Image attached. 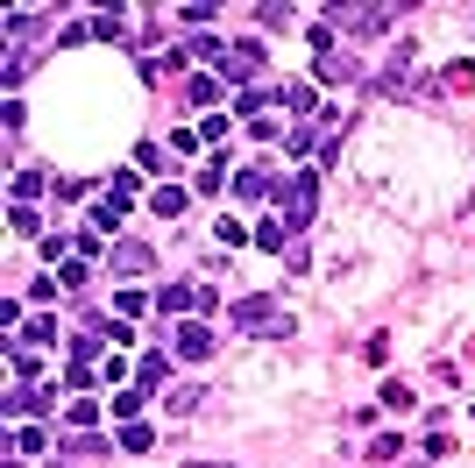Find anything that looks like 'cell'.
Here are the masks:
<instances>
[{
	"label": "cell",
	"mask_w": 475,
	"mask_h": 468,
	"mask_svg": "<svg viewBox=\"0 0 475 468\" xmlns=\"http://www.w3.org/2000/svg\"><path fill=\"white\" fill-rule=\"evenodd\" d=\"M213 305H220V298H213L206 284H164V291H157V312H178V319H185V312H199V319H206Z\"/></svg>",
	"instance_id": "2"
},
{
	"label": "cell",
	"mask_w": 475,
	"mask_h": 468,
	"mask_svg": "<svg viewBox=\"0 0 475 468\" xmlns=\"http://www.w3.org/2000/svg\"><path fill=\"white\" fill-rule=\"evenodd\" d=\"M50 185V178H43V171H14V206H29V199H36V191Z\"/></svg>",
	"instance_id": "13"
},
{
	"label": "cell",
	"mask_w": 475,
	"mask_h": 468,
	"mask_svg": "<svg viewBox=\"0 0 475 468\" xmlns=\"http://www.w3.org/2000/svg\"><path fill=\"white\" fill-rule=\"evenodd\" d=\"M312 213H319V171H305V178H291V185H284V220H291V227H305Z\"/></svg>",
	"instance_id": "3"
},
{
	"label": "cell",
	"mask_w": 475,
	"mask_h": 468,
	"mask_svg": "<svg viewBox=\"0 0 475 468\" xmlns=\"http://www.w3.org/2000/svg\"><path fill=\"white\" fill-rule=\"evenodd\" d=\"M234 199H249V206H256V199H277V178H270L263 164H249V171H234Z\"/></svg>",
	"instance_id": "4"
},
{
	"label": "cell",
	"mask_w": 475,
	"mask_h": 468,
	"mask_svg": "<svg viewBox=\"0 0 475 468\" xmlns=\"http://www.w3.org/2000/svg\"><path fill=\"white\" fill-rule=\"evenodd\" d=\"M149 206H157L164 220H178V213L191 206V191H185V185H157V191H149Z\"/></svg>",
	"instance_id": "8"
},
{
	"label": "cell",
	"mask_w": 475,
	"mask_h": 468,
	"mask_svg": "<svg viewBox=\"0 0 475 468\" xmlns=\"http://www.w3.org/2000/svg\"><path fill=\"white\" fill-rule=\"evenodd\" d=\"M185 468H220V462H185Z\"/></svg>",
	"instance_id": "22"
},
{
	"label": "cell",
	"mask_w": 475,
	"mask_h": 468,
	"mask_svg": "<svg viewBox=\"0 0 475 468\" xmlns=\"http://www.w3.org/2000/svg\"><path fill=\"white\" fill-rule=\"evenodd\" d=\"M164 376H171V362H164V355H142V362H135V390H157Z\"/></svg>",
	"instance_id": "11"
},
{
	"label": "cell",
	"mask_w": 475,
	"mask_h": 468,
	"mask_svg": "<svg viewBox=\"0 0 475 468\" xmlns=\"http://www.w3.org/2000/svg\"><path fill=\"white\" fill-rule=\"evenodd\" d=\"M149 305H157V298H149V291H135V284H121V298H114V312H121V319H142Z\"/></svg>",
	"instance_id": "10"
},
{
	"label": "cell",
	"mask_w": 475,
	"mask_h": 468,
	"mask_svg": "<svg viewBox=\"0 0 475 468\" xmlns=\"http://www.w3.org/2000/svg\"><path fill=\"white\" fill-rule=\"evenodd\" d=\"M114 419H142V390H121L114 397Z\"/></svg>",
	"instance_id": "20"
},
{
	"label": "cell",
	"mask_w": 475,
	"mask_h": 468,
	"mask_svg": "<svg viewBox=\"0 0 475 468\" xmlns=\"http://www.w3.org/2000/svg\"><path fill=\"white\" fill-rule=\"evenodd\" d=\"M220 72H227V79H234V86H242V79H256V72H263V43H234V50H227V64H220Z\"/></svg>",
	"instance_id": "6"
},
{
	"label": "cell",
	"mask_w": 475,
	"mask_h": 468,
	"mask_svg": "<svg viewBox=\"0 0 475 468\" xmlns=\"http://www.w3.org/2000/svg\"><path fill=\"white\" fill-rule=\"evenodd\" d=\"M383 404L390 412H411V383H383Z\"/></svg>",
	"instance_id": "19"
},
{
	"label": "cell",
	"mask_w": 475,
	"mask_h": 468,
	"mask_svg": "<svg viewBox=\"0 0 475 468\" xmlns=\"http://www.w3.org/2000/svg\"><path fill=\"white\" fill-rule=\"evenodd\" d=\"M86 277H93V256H64V270H57V284H72V291H79Z\"/></svg>",
	"instance_id": "14"
},
{
	"label": "cell",
	"mask_w": 475,
	"mask_h": 468,
	"mask_svg": "<svg viewBox=\"0 0 475 468\" xmlns=\"http://www.w3.org/2000/svg\"><path fill=\"white\" fill-rule=\"evenodd\" d=\"M149 263H157V256H149V249H135V242H128V249H114V270H121L128 284H135V277H149Z\"/></svg>",
	"instance_id": "7"
},
{
	"label": "cell",
	"mask_w": 475,
	"mask_h": 468,
	"mask_svg": "<svg viewBox=\"0 0 475 468\" xmlns=\"http://www.w3.org/2000/svg\"><path fill=\"white\" fill-rule=\"evenodd\" d=\"M93 419H99V404H93V397H79V404H72V419H64V426H72V433H93Z\"/></svg>",
	"instance_id": "15"
},
{
	"label": "cell",
	"mask_w": 475,
	"mask_h": 468,
	"mask_svg": "<svg viewBox=\"0 0 475 468\" xmlns=\"http://www.w3.org/2000/svg\"><path fill=\"white\" fill-rule=\"evenodd\" d=\"M114 440H121L128 455H149V447H157V426H142V419H128V426H121Z\"/></svg>",
	"instance_id": "9"
},
{
	"label": "cell",
	"mask_w": 475,
	"mask_h": 468,
	"mask_svg": "<svg viewBox=\"0 0 475 468\" xmlns=\"http://www.w3.org/2000/svg\"><path fill=\"white\" fill-rule=\"evenodd\" d=\"M86 220H93V227H121V206H114V199H93Z\"/></svg>",
	"instance_id": "16"
},
{
	"label": "cell",
	"mask_w": 475,
	"mask_h": 468,
	"mask_svg": "<svg viewBox=\"0 0 475 468\" xmlns=\"http://www.w3.org/2000/svg\"><path fill=\"white\" fill-rule=\"evenodd\" d=\"M106 199H114V206H128V199H142V178H135V171H128V178H114V185H106Z\"/></svg>",
	"instance_id": "17"
},
{
	"label": "cell",
	"mask_w": 475,
	"mask_h": 468,
	"mask_svg": "<svg viewBox=\"0 0 475 468\" xmlns=\"http://www.w3.org/2000/svg\"><path fill=\"white\" fill-rule=\"evenodd\" d=\"M171 348H178V355H185V362H206V355H213V334H206V319H185V327H178V341H171Z\"/></svg>",
	"instance_id": "5"
},
{
	"label": "cell",
	"mask_w": 475,
	"mask_h": 468,
	"mask_svg": "<svg viewBox=\"0 0 475 468\" xmlns=\"http://www.w3.org/2000/svg\"><path fill=\"white\" fill-rule=\"evenodd\" d=\"M227 319L242 327V334H263V341H291V312H277V298H263V291H249V298H234L227 305Z\"/></svg>",
	"instance_id": "1"
},
{
	"label": "cell",
	"mask_w": 475,
	"mask_h": 468,
	"mask_svg": "<svg viewBox=\"0 0 475 468\" xmlns=\"http://www.w3.org/2000/svg\"><path fill=\"white\" fill-rule=\"evenodd\" d=\"M220 99V79H191V106H213Z\"/></svg>",
	"instance_id": "21"
},
{
	"label": "cell",
	"mask_w": 475,
	"mask_h": 468,
	"mask_svg": "<svg viewBox=\"0 0 475 468\" xmlns=\"http://www.w3.org/2000/svg\"><path fill=\"white\" fill-rule=\"evenodd\" d=\"M277 99H284L291 114H312V86H277Z\"/></svg>",
	"instance_id": "18"
},
{
	"label": "cell",
	"mask_w": 475,
	"mask_h": 468,
	"mask_svg": "<svg viewBox=\"0 0 475 468\" xmlns=\"http://www.w3.org/2000/svg\"><path fill=\"white\" fill-rule=\"evenodd\" d=\"M440 86H447V93H469V86H475V57L447 64V72H440Z\"/></svg>",
	"instance_id": "12"
},
{
	"label": "cell",
	"mask_w": 475,
	"mask_h": 468,
	"mask_svg": "<svg viewBox=\"0 0 475 468\" xmlns=\"http://www.w3.org/2000/svg\"><path fill=\"white\" fill-rule=\"evenodd\" d=\"M469 419H475V412H469Z\"/></svg>",
	"instance_id": "23"
}]
</instances>
